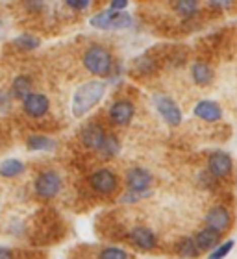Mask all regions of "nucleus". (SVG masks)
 Masks as SVG:
<instances>
[{"label": "nucleus", "instance_id": "nucleus-1", "mask_svg": "<svg viewBox=\"0 0 237 259\" xmlns=\"http://www.w3.org/2000/svg\"><path fill=\"white\" fill-rule=\"evenodd\" d=\"M104 95H106L104 81L91 80V81L82 83L74 91V95H72V106H70L72 115H74V117H84L86 113H89V111L102 100Z\"/></svg>", "mask_w": 237, "mask_h": 259}, {"label": "nucleus", "instance_id": "nucleus-2", "mask_svg": "<svg viewBox=\"0 0 237 259\" xmlns=\"http://www.w3.org/2000/svg\"><path fill=\"white\" fill-rule=\"evenodd\" d=\"M86 69L95 76H109L113 69V56L102 45H91L84 54Z\"/></svg>", "mask_w": 237, "mask_h": 259}, {"label": "nucleus", "instance_id": "nucleus-3", "mask_svg": "<svg viewBox=\"0 0 237 259\" xmlns=\"http://www.w3.org/2000/svg\"><path fill=\"white\" fill-rule=\"evenodd\" d=\"M91 26L98 28V30H124L130 28L134 19L126 13V11H115V10H104L98 11L97 15L91 17Z\"/></svg>", "mask_w": 237, "mask_h": 259}, {"label": "nucleus", "instance_id": "nucleus-4", "mask_svg": "<svg viewBox=\"0 0 237 259\" xmlns=\"http://www.w3.org/2000/svg\"><path fill=\"white\" fill-rule=\"evenodd\" d=\"M61 176L56 170H43L33 182V189L39 198H54L61 191Z\"/></svg>", "mask_w": 237, "mask_h": 259}, {"label": "nucleus", "instance_id": "nucleus-5", "mask_svg": "<svg viewBox=\"0 0 237 259\" xmlns=\"http://www.w3.org/2000/svg\"><path fill=\"white\" fill-rule=\"evenodd\" d=\"M154 106H156L157 113L162 115L163 120L171 126H178L182 122V111L178 108V104L174 102L171 97L165 95H156L154 97Z\"/></svg>", "mask_w": 237, "mask_h": 259}, {"label": "nucleus", "instance_id": "nucleus-6", "mask_svg": "<svg viewBox=\"0 0 237 259\" xmlns=\"http://www.w3.org/2000/svg\"><path fill=\"white\" fill-rule=\"evenodd\" d=\"M89 184H91L93 191H97L98 194H111L117 189V176H115L109 168H98L89 176Z\"/></svg>", "mask_w": 237, "mask_h": 259}, {"label": "nucleus", "instance_id": "nucleus-7", "mask_svg": "<svg viewBox=\"0 0 237 259\" xmlns=\"http://www.w3.org/2000/svg\"><path fill=\"white\" fill-rule=\"evenodd\" d=\"M233 167L232 156L228 152L222 150H215L211 152L210 157H208V170L213 178H226L230 170Z\"/></svg>", "mask_w": 237, "mask_h": 259}, {"label": "nucleus", "instance_id": "nucleus-8", "mask_svg": "<svg viewBox=\"0 0 237 259\" xmlns=\"http://www.w3.org/2000/svg\"><path fill=\"white\" fill-rule=\"evenodd\" d=\"M126 185H128L130 193L146 194L148 187L152 185V174L146 168L134 167L126 172Z\"/></svg>", "mask_w": 237, "mask_h": 259}, {"label": "nucleus", "instance_id": "nucleus-9", "mask_svg": "<svg viewBox=\"0 0 237 259\" xmlns=\"http://www.w3.org/2000/svg\"><path fill=\"white\" fill-rule=\"evenodd\" d=\"M135 113V106L126 98H121V100H115L111 106H109L108 117L109 120L117 126H126L130 124V120L134 119Z\"/></svg>", "mask_w": 237, "mask_h": 259}, {"label": "nucleus", "instance_id": "nucleus-10", "mask_svg": "<svg viewBox=\"0 0 237 259\" xmlns=\"http://www.w3.org/2000/svg\"><path fill=\"white\" fill-rule=\"evenodd\" d=\"M106 130L102 128L100 124H97V122H89V124H86L84 128L80 130V141L82 145L86 146V148H89V150H97L102 146L104 139H106Z\"/></svg>", "mask_w": 237, "mask_h": 259}, {"label": "nucleus", "instance_id": "nucleus-11", "mask_svg": "<svg viewBox=\"0 0 237 259\" xmlns=\"http://www.w3.org/2000/svg\"><path fill=\"white\" fill-rule=\"evenodd\" d=\"M49 108H50V102L49 98L41 95V93H32L30 97H26L22 100V109H24V113L28 117H32V119H41L45 115L49 113Z\"/></svg>", "mask_w": 237, "mask_h": 259}, {"label": "nucleus", "instance_id": "nucleus-12", "mask_svg": "<svg viewBox=\"0 0 237 259\" xmlns=\"http://www.w3.org/2000/svg\"><path fill=\"white\" fill-rule=\"evenodd\" d=\"M232 222V217H230V211L224 207V205H215L208 211L206 215V228H211L215 232L222 233L224 230H228Z\"/></svg>", "mask_w": 237, "mask_h": 259}, {"label": "nucleus", "instance_id": "nucleus-13", "mask_svg": "<svg viewBox=\"0 0 237 259\" xmlns=\"http://www.w3.org/2000/svg\"><path fill=\"white\" fill-rule=\"evenodd\" d=\"M130 241H132V244H135L137 248L145 250V252L154 250L157 244V239H156V235H154V232L145 226H135L134 230L130 232Z\"/></svg>", "mask_w": 237, "mask_h": 259}, {"label": "nucleus", "instance_id": "nucleus-14", "mask_svg": "<svg viewBox=\"0 0 237 259\" xmlns=\"http://www.w3.org/2000/svg\"><path fill=\"white\" fill-rule=\"evenodd\" d=\"M194 115L206 122H217L222 119V108L215 100H200L194 106Z\"/></svg>", "mask_w": 237, "mask_h": 259}, {"label": "nucleus", "instance_id": "nucleus-15", "mask_svg": "<svg viewBox=\"0 0 237 259\" xmlns=\"http://www.w3.org/2000/svg\"><path fill=\"white\" fill-rule=\"evenodd\" d=\"M221 243V233L211 230V228H204L194 235V244L199 252H208V250H215Z\"/></svg>", "mask_w": 237, "mask_h": 259}, {"label": "nucleus", "instance_id": "nucleus-16", "mask_svg": "<svg viewBox=\"0 0 237 259\" xmlns=\"http://www.w3.org/2000/svg\"><path fill=\"white\" fill-rule=\"evenodd\" d=\"M26 146H28V150H32V152H52V150H56L58 143H56L52 137H49V135L35 134V135H30L26 139Z\"/></svg>", "mask_w": 237, "mask_h": 259}, {"label": "nucleus", "instance_id": "nucleus-17", "mask_svg": "<svg viewBox=\"0 0 237 259\" xmlns=\"http://www.w3.org/2000/svg\"><path fill=\"white\" fill-rule=\"evenodd\" d=\"M11 98H19V100H24L26 97L32 95V80H30V76L26 74H21L17 76L13 83H11Z\"/></svg>", "mask_w": 237, "mask_h": 259}, {"label": "nucleus", "instance_id": "nucleus-18", "mask_svg": "<svg viewBox=\"0 0 237 259\" xmlns=\"http://www.w3.org/2000/svg\"><path fill=\"white\" fill-rule=\"evenodd\" d=\"M191 76H193L194 83L208 85V83H211V80H213V69H211L208 63H204V61H196V63L193 65V69H191Z\"/></svg>", "mask_w": 237, "mask_h": 259}, {"label": "nucleus", "instance_id": "nucleus-19", "mask_svg": "<svg viewBox=\"0 0 237 259\" xmlns=\"http://www.w3.org/2000/svg\"><path fill=\"white\" fill-rule=\"evenodd\" d=\"M24 163L21 159H15V157H11V159H4V161L0 163V176L2 178H17V176H21L24 172Z\"/></svg>", "mask_w": 237, "mask_h": 259}, {"label": "nucleus", "instance_id": "nucleus-20", "mask_svg": "<svg viewBox=\"0 0 237 259\" xmlns=\"http://www.w3.org/2000/svg\"><path fill=\"white\" fill-rule=\"evenodd\" d=\"M121 152V143H118V139L115 137V135L108 134L106 135V139H104L102 146L98 148V154L104 157V159H111V157H115Z\"/></svg>", "mask_w": 237, "mask_h": 259}, {"label": "nucleus", "instance_id": "nucleus-21", "mask_svg": "<svg viewBox=\"0 0 237 259\" xmlns=\"http://www.w3.org/2000/svg\"><path fill=\"white\" fill-rule=\"evenodd\" d=\"M176 252L182 257H196L200 254L199 248H196V244H194V239L191 237H183L178 241L176 244Z\"/></svg>", "mask_w": 237, "mask_h": 259}, {"label": "nucleus", "instance_id": "nucleus-22", "mask_svg": "<svg viewBox=\"0 0 237 259\" xmlns=\"http://www.w3.org/2000/svg\"><path fill=\"white\" fill-rule=\"evenodd\" d=\"M13 45L19 50H35L39 47V39L32 33H21L13 39Z\"/></svg>", "mask_w": 237, "mask_h": 259}, {"label": "nucleus", "instance_id": "nucleus-23", "mask_svg": "<svg viewBox=\"0 0 237 259\" xmlns=\"http://www.w3.org/2000/svg\"><path fill=\"white\" fill-rule=\"evenodd\" d=\"M98 259H130L128 252L118 246H106V248L100 250Z\"/></svg>", "mask_w": 237, "mask_h": 259}, {"label": "nucleus", "instance_id": "nucleus-24", "mask_svg": "<svg viewBox=\"0 0 237 259\" xmlns=\"http://www.w3.org/2000/svg\"><path fill=\"white\" fill-rule=\"evenodd\" d=\"M174 10L182 17H191L199 11V4H196L194 0H180V2L174 4Z\"/></svg>", "mask_w": 237, "mask_h": 259}, {"label": "nucleus", "instance_id": "nucleus-25", "mask_svg": "<svg viewBox=\"0 0 237 259\" xmlns=\"http://www.w3.org/2000/svg\"><path fill=\"white\" fill-rule=\"evenodd\" d=\"M233 246H235V241H232V239H230V241H226V243L219 244V246L211 252L208 259H224L228 254H230V252H232Z\"/></svg>", "mask_w": 237, "mask_h": 259}, {"label": "nucleus", "instance_id": "nucleus-26", "mask_svg": "<svg viewBox=\"0 0 237 259\" xmlns=\"http://www.w3.org/2000/svg\"><path fill=\"white\" fill-rule=\"evenodd\" d=\"M11 108V95L6 91H0V113L10 111Z\"/></svg>", "mask_w": 237, "mask_h": 259}, {"label": "nucleus", "instance_id": "nucleus-27", "mask_svg": "<svg viewBox=\"0 0 237 259\" xmlns=\"http://www.w3.org/2000/svg\"><path fill=\"white\" fill-rule=\"evenodd\" d=\"M67 6L72 10H87L91 6V2L89 0H67Z\"/></svg>", "mask_w": 237, "mask_h": 259}, {"label": "nucleus", "instance_id": "nucleus-28", "mask_svg": "<svg viewBox=\"0 0 237 259\" xmlns=\"http://www.w3.org/2000/svg\"><path fill=\"white\" fill-rule=\"evenodd\" d=\"M128 8V0H113L111 2V10L115 11H124Z\"/></svg>", "mask_w": 237, "mask_h": 259}, {"label": "nucleus", "instance_id": "nucleus-29", "mask_svg": "<svg viewBox=\"0 0 237 259\" xmlns=\"http://www.w3.org/2000/svg\"><path fill=\"white\" fill-rule=\"evenodd\" d=\"M0 259H13V252L6 246H0Z\"/></svg>", "mask_w": 237, "mask_h": 259}, {"label": "nucleus", "instance_id": "nucleus-30", "mask_svg": "<svg viewBox=\"0 0 237 259\" xmlns=\"http://www.w3.org/2000/svg\"><path fill=\"white\" fill-rule=\"evenodd\" d=\"M210 4L211 6H222V8H226V6H230L232 2H230V0H211Z\"/></svg>", "mask_w": 237, "mask_h": 259}]
</instances>
